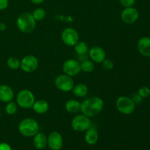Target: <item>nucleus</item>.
<instances>
[{"instance_id":"7ed1b4c3","label":"nucleus","mask_w":150,"mask_h":150,"mask_svg":"<svg viewBox=\"0 0 150 150\" xmlns=\"http://www.w3.org/2000/svg\"><path fill=\"white\" fill-rule=\"evenodd\" d=\"M17 26L23 33H30L35 29L36 22L32 14L29 13H22L17 19Z\"/></svg>"},{"instance_id":"f257e3e1","label":"nucleus","mask_w":150,"mask_h":150,"mask_svg":"<svg viewBox=\"0 0 150 150\" xmlns=\"http://www.w3.org/2000/svg\"><path fill=\"white\" fill-rule=\"evenodd\" d=\"M103 101L98 97H92L81 104V111L88 117H94L99 114L103 108Z\"/></svg>"},{"instance_id":"473e14b6","label":"nucleus","mask_w":150,"mask_h":150,"mask_svg":"<svg viewBox=\"0 0 150 150\" xmlns=\"http://www.w3.org/2000/svg\"><path fill=\"white\" fill-rule=\"evenodd\" d=\"M6 27H7V26H6L5 23H0V31H1V32H2V31H4L6 29Z\"/></svg>"},{"instance_id":"b1692460","label":"nucleus","mask_w":150,"mask_h":150,"mask_svg":"<svg viewBox=\"0 0 150 150\" xmlns=\"http://www.w3.org/2000/svg\"><path fill=\"white\" fill-rule=\"evenodd\" d=\"M34 18L37 21H42L45 17V11L42 8H37L32 13Z\"/></svg>"},{"instance_id":"6e6552de","label":"nucleus","mask_w":150,"mask_h":150,"mask_svg":"<svg viewBox=\"0 0 150 150\" xmlns=\"http://www.w3.org/2000/svg\"><path fill=\"white\" fill-rule=\"evenodd\" d=\"M62 40L66 45H75L79 42V34L73 28H66L62 33Z\"/></svg>"},{"instance_id":"bb28decb","label":"nucleus","mask_w":150,"mask_h":150,"mask_svg":"<svg viewBox=\"0 0 150 150\" xmlns=\"http://www.w3.org/2000/svg\"><path fill=\"white\" fill-rule=\"evenodd\" d=\"M103 67H104V69L107 70H110L113 68L114 67V63L111 60L109 59H104L103 61L102 62Z\"/></svg>"},{"instance_id":"aec40b11","label":"nucleus","mask_w":150,"mask_h":150,"mask_svg":"<svg viewBox=\"0 0 150 150\" xmlns=\"http://www.w3.org/2000/svg\"><path fill=\"white\" fill-rule=\"evenodd\" d=\"M73 94L77 97H84L87 95L88 88L83 83H79L76 86H73Z\"/></svg>"},{"instance_id":"6ab92c4d","label":"nucleus","mask_w":150,"mask_h":150,"mask_svg":"<svg viewBox=\"0 0 150 150\" xmlns=\"http://www.w3.org/2000/svg\"><path fill=\"white\" fill-rule=\"evenodd\" d=\"M65 108L68 112L76 113L81 110V103L75 100H70L65 104Z\"/></svg>"},{"instance_id":"ddd939ff","label":"nucleus","mask_w":150,"mask_h":150,"mask_svg":"<svg viewBox=\"0 0 150 150\" xmlns=\"http://www.w3.org/2000/svg\"><path fill=\"white\" fill-rule=\"evenodd\" d=\"M138 50L142 55L150 57V38L144 37L138 42Z\"/></svg>"},{"instance_id":"4468645a","label":"nucleus","mask_w":150,"mask_h":150,"mask_svg":"<svg viewBox=\"0 0 150 150\" xmlns=\"http://www.w3.org/2000/svg\"><path fill=\"white\" fill-rule=\"evenodd\" d=\"M89 57L95 62L100 63L105 59V53L100 47L94 46L89 51Z\"/></svg>"},{"instance_id":"dca6fc26","label":"nucleus","mask_w":150,"mask_h":150,"mask_svg":"<svg viewBox=\"0 0 150 150\" xmlns=\"http://www.w3.org/2000/svg\"><path fill=\"white\" fill-rule=\"evenodd\" d=\"M33 143L38 149H43L48 144V139L44 133H38L35 136Z\"/></svg>"},{"instance_id":"c756f323","label":"nucleus","mask_w":150,"mask_h":150,"mask_svg":"<svg viewBox=\"0 0 150 150\" xmlns=\"http://www.w3.org/2000/svg\"><path fill=\"white\" fill-rule=\"evenodd\" d=\"M142 99L143 98H142V97L140 96V95L138 94V95H134L133 96V101L134 102L135 104H140L141 103H142Z\"/></svg>"},{"instance_id":"412c9836","label":"nucleus","mask_w":150,"mask_h":150,"mask_svg":"<svg viewBox=\"0 0 150 150\" xmlns=\"http://www.w3.org/2000/svg\"><path fill=\"white\" fill-rule=\"evenodd\" d=\"M75 51L78 54L83 55L88 52V45L83 42H78L75 45Z\"/></svg>"},{"instance_id":"2eb2a0df","label":"nucleus","mask_w":150,"mask_h":150,"mask_svg":"<svg viewBox=\"0 0 150 150\" xmlns=\"http://www.w3.org/2000/svg\"><path fill=\"white\" fill-rule=\"evenodd\" d=\"M14 92L10 86L7 85L0 86V100L4 103H9L13 99Z\"/></svg>"},{"instance_id":"c85d7f7f","label":"nucleus","mask_w":150,"mask_h":150,"mask_svg":"<svg viewBox=\"0 0 150 150\" xmlns=\"http://www.w3.org/2000/svg\"><path fill=\"white\" fill-rule=\"evenodd\" d=\"M9 4V0H0V10H5Z\"/></svg>"},{"instance_id":"7c9ffc66","label":"nucleus","mask_w":150,"mask_h":150,"mask_svg":"<svg viewBox=\"0 0 150 150\" xmlns=\"http://www.w3.org/2000/svg\"><path fill=\"white\" fill-rule=\"evenodd\" d=\"M0 150H12L11 146L7 143H0Z\"/></svg>"},{"instance_id":"9d476101","label":"nucleus","mask_w":150,"mask_h":150,"mask_svg":"<svg viewBox=\"0 0 150 150\" xmlns=\"http://www.w3.org/2000/svg\"><path fill=\"white\" fill-rule=\"evenodd\" d=\"M38 60L35 56L29 55L25 57L21 62V66L22 70L26 73L33 72L38 68Z\"/></svg>"},{"instance_id":"a878e982","label":"nucleus","mask_w":150,"mask_h":150,"mask_svg":"<svg viewBox=\"0 0 150 150\" xmlns=\"http://www.w3.org/2000/svg\"><path fill=\"white\" fill-rule=\"evenodd\" d=\"M139 95L142 98H147L150 95V89L147 86H142L139 90Z\"/></svg>"},{"instance_id":"f8f14e48","label":"nucleus","mask_w":150,"mask_h":150,"mask_svg":"<svg viewBox=\"0 0 150 150\" xmlns=\"http://www.w3.org/2000/svg\"><path fill=\"white\" fill-rule=\"evenodd\" d=\"M122 19L126 23H133L139 18V12L133 7H125L121 14Z\"/></svg>"},{"instance_id":"5701e85b","label":"nucleus","mask_w":150,"mask_h":150,"mask_svg":"<svg viewBox=\"0 0 150 150\" xmlns=\"http://www.w3.org/2000/svg\"><path fill=\"white\" fill-rule=\"evenodd\" d=\"M7 65L12 70H18L21 66V62L18 59L15 57H10L7 59Z\"/></svg>"},{"instance_id":"423d86ee","label":"nucleus","mask_w":150,"mask_h":150,"mask_svg":"<svg viewBox=\"0 0 150 150\" xmlns=\"http://www.w3.org/2000/svg\"><path fill=\"white\" fill-rule=\"evenodd\" d=\"M91 126V121L89 117L85 115H78L72 120V127L74 130L83 132L88 130Z\"/></svg>"},{"instance_id":"1a4fd4ad","label":"nucleus","mask_w":150,"mask_h":150,"mask_svg":"<svg viewBox=\"0 0 150 150\" xmlns=\"http://www.w3.org/2000/svg\"><path fill=\"white\" fill-rule=\"evenodd\" d=\"M63 71L69 76H75L81 71V63L75 59H68L63 64Z\"/></svg>"},{"instance_id":"cd10ccee","label":"nucleus","mask_w":150,"mask_h":150,"mask_svg":"<svg viewBox=\"0 0 150 150\" xmlns=\"http://www.w3.org/2000/svg\"><path fill=\"white\" fill-rule=\"evenodd\" d=\"M120 1L123 7H130L134 5L136 0H120Z\"/></svg>"},{"instance_id":"393cba45","label":"nucleus","mask_w":150,"mask_h":150,"mask_svg":"<svg viewBox=\"0 0 150 150\" xmlns=\"http://www.w3.org/2000/svg\"><path fill=\"white\" fill-rule=\"evenodd\" d=\"M5 111L9 115H13V114H16V111H17L16 104L14 102H11V101L9 102L5 107Z\"/></svg>"},{"instance_id":"72a5a7b5","label":"nucleus","mask_w":150,"mask_h":150,"mask_svg":"<svg viewBox=\"0 0 150 150\" xmlns=\"http://www.w3.org/2000/svg\"><path fill=\"white\" fill-rule=\"evenodd\" d=\"M44 1H45V0H31V1H32V3H34V4H41V3L43 2Z\"/></svg>"},{"instance_id":"4be33fe9","label":"nucleus","mask_w":150,"mask_h":150,"mask_svg":"<svg viewBox=\"0 0 150 150\" xmlns=\"http://www.w3.org/2000/svg\"><path fill=\"white\" fill-rule=\"evenodd\" d=\"M95 68V65L92 63V62L89 60H84L81 63V70H83V72L86 73H90Z\"/></svg>"},{"instance_id":"0eeeda50","label":"nucleus","mask_w":150,"mask_h":150,"mask_svg":"<svg viewBox=\"0 0 150 150\" xmlns=\"http://www.w3.org/2000/svg\"><path fill=\"white\" fill-rule=\"evenodd\" d=\"M55 85L57 89L62 92H69L74 86V82L72 78L67 75H60L56 79Z\"/></svg>"},{"instance_id":"f03ea898","label":"nucleus","mask_w":150,"mask_h":150,"mask_svg":"<svg viewBox=\"0 0 150 150\" xmlns=\"http://www.w3.org/2000/svg\"><path fill=\"white\" fill-rule=\"evenodd\" d=\"M18 130L23 136L32 137L39 133V125L34 119H24L19 124Z\"/></svg>"},{"instance_id":"9b49d317","label":"nucleus","mask_w":150,"mask_h":150,"mask_svg":"<svg viewBox=\"0 0 150 150\" xmlns=\"http://www.w3.org/2000/svg\"><path fill=\"white\" fill-rule=\"evenodd\" d=\"M48 145L52 150H60L63 146L62 136L57 131L51 132L48 138Z\"/></svg>"},{"instance_id":"f3484780","label":"nucleus","mask_w":150,"mask_h":150,"mask_svg":"<svg viewBox=\"0 0 150 150\" xmlns=\"http://www.w3.org/2000/svg\"><path fill=\"white\" fill-rule=\"evenodd\" d=\"M98 140V133L97 130L93 127L89 128L85 134V141L89 145H94Z\"/></svg>"},{"instance_id":"2f4dec72","label":"nucleus","mask_w":150,"mask_h":150,"mask_svg":"<svg viewBox=\"0 0 150 150\" xmlns=\"http://www.w3.org/2000/svg\"><path fill=\"white\" fill-rule=\"evenodd\" d=\"M78 57H79V59L81 62L87 59V56H86V54H83V55H80V54H78Z\"/></svg>"},{"instance_id":"20e7f679","label":"nucleus","mask_w":150,"mask_h":150,"mask_svg":"<svg viewBox=\"0 0 150 150\" xmlns=\"http://www.w3.org/2000/svg\"><path fill=\"white\" fill-rule=\"evenodd\" d=\"M116 106L120 113L128 115L134 111L136 104L130 98L125 96H122L120 97L116 101Z\"/></svg>"},{"instance_id":"a211bd4d","label":"nucleus","mask_w":150,"mask_h":150,"mask_svg":"<svg viewBox=\"0 0 150 150\" xmlns=\"http://www.w3.org/2000/svg\"><path fill=\"white\" fill-rule=\"evenodd\" d=\"M32 108H33L34 111L38 114H45V112L48 111L49 106L46 101L43 100H40L35 102Z\"/></svg>"},{"instance_id":"39448f33","label":"nucleus","mask_w":150,"mask_h":150,"mask_svg":"<svg viewBox=\"0 0 150 150\" xmlns=\"http://www.w3.org/2000/svg\"><path fill=\"white\" fill-rule=\"evenodd\" d=\"M17 103L23 108H30L35 103V96L31 91L23 89L17 95Z\"/></svg>"}]
</instances>
